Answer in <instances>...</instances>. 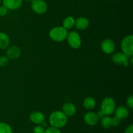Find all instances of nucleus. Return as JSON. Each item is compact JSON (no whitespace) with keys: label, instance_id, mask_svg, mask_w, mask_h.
Returning a JSON list of instances; mask_svg holds the SVG:
<instances>
[{"label":"nucleus","instance_id":"nucleus-26","mask_svg":"<svg viewBox=\"0 0 133 133\" xmlns=\"http://www.w3.org/2000/svg\"><path fill=\"white\" fill-rule=\"evenodd\" d=\"M127 105L129 109H132L133 108V96L132 95L129 96L127 99Z\"/></svg>","mask_w":133,"mask_h":133},{"label":"nucleus","instance_id":"nucleus-3","mask_svg":"<svg viewBox=\"0 0 133 133\" xmlns=\"http://www.w3.org/2000/svg\"><path fill=\"white\" fill-rule=\"evenodd\" d=\"M116 102L111 97H106L102 100L101 110L107 116H110L114 113L116 109Z\"/></svg>","mask_w":133,"mask_h":133},{"label":"nucleus","instance_id":"nucleus-28","mask_svg":"<svg viewBox=\"0 0 133 133\" xmlns=\"http://www.w3.org/2000/svg\"><path fill=\"white\" fill-rule=\"evenodd\" d=\"M97 116H98V118H99V119H100V118H102L103 117H104L105 116H106L105 114H104V112L101 110H99L98 112H97Z\"/></svg>","mask_w":133,"mask_h":133},{"label":"nucleus","instance_id":"nucleus-24","mask_svg":"<svg viewBox=\"0 0 133 133\" xmlns=\"http://www.w3.org/2000/svg\"><path fill=\"white\" fill-rule=\"evenodd\" d=\"M44 131H45V129L40 125L36 126L33 129V133H44Z\"/></svg>","mask_w":133,"mask_h":133},{"label":"nucleus","instance_id":"nucleus-29","mask_svg":"<svg viewBox=\"0 0 133 133\" xmlns=\"http://www.w3.org/2000/svg\"><path fill=\"white\" fill-rule=\"evenodd\" d=\"M25 1H26V2H31V1H32V0H24Z\"/></svg>","mask_w":133,"mask_h":133},{"label":"nucleus","instance_id":"nucleus-15","mask_svg":"<svg viewBox=\"0 0 133 133\" xmlns=\"http://www.w3.org/2000/svg\"><path fill=\"white\" fill-rule=\"evenodd\" d=\"M114 113L116 116L119 118L121 120L127 118L129 115V111L128 109L123 106H119L118 108H116Z\"/></svg>","mask_w":133,"mask_h":133},{"label":"nucleus","instance_id":"nucleus-27","mask_svg":"<svg viewBox=\"0 0 133 133\" xmlns=\"http://www.w3.org/2000/svg\"><path fill=\"white\" fill-rule=\"evenodd\" d=\"M125 133H133V125L132 124L129 125L128 127L126 128Z\"/></svg>","mask_w":133,"mask_h":133},{"label":"nucleus","instance_id":"nucleus-9","mask_svg":"<svg viewBox=\"0 0 133 133\" xmlns=\"http://www.w3.org/2000/svg\"><path fill=\"white\" fill-rule=\"evenodd\" d=\"M21 55V49L18 46L9 47L6 48V56L9 58V59L16 60L19 58Z\"/></svg>","mask_w":133,"mask_h":133},{"label":"nucleus","instance_id":"nucleus-18","mask_svg":"<svg viewBox=\"0 0 133 133\" xmlns=\"http://www.w3.org/2000/svg\"><path fill=\"white\" fill-rule=\"evenodd\" d=\"M75 19L72 16H68L65 18L62 22V27L66 29H71L75 25Z\"/></svg>","mask_w":133,"mask_h":133},{"label":"nucleus","instance_id":"nucleus-25","mask_svg":"<svg viewBox=\"0 0 133 133\" xmlns=\"http://www.w3.org/2000/svg\"><path fill=\"white\" fill-rule=\"evenodd\" d=\"M8 10H9V9L6 6H4V5L0 6V16L3 17L6 16L8 12Z\"/></svg>","mask_w":133,"mask_h":133},{"label":"nucleus","instance_id":"nucleus-12","mask_svg":"<svg viewBox=\"0 0 133 133\" xmlns=\"http://www.w3.org/2000/svg\"><path fill=\"white\" fill-rule=\"evenodd\" d=\"M62 111L66 116H72L77 112V108L74 103L70 102L66 103L63 105Z\"/></svg>","mask_w":133,"mask_h":133},{"label":"nucleus","instance_id":"nucleus-7","mask_svg":"<svg viewBox=\"0 0 133 133\" xmlns=\"http://www.w3.org/2000/svg\"><path fill=\"white\" fill-rule=\"evenodd\" d=\"M129 56H127L123 52H118V53H114L112 55L111 58L114 63L118 65H123L127 67L129 65Z\"/></svg>","mask_w":133,"mask_h":133},{"label":"nucleus","instance_id":"nucleus-20","mask_svg":"<svg viewBox=\"0 0 133 133\" xmlns=\"http://www.w3.org/2000/svg\"><path fill=\"white\" fill-rule=\"evenodd\" d=\"M0 133H12L11 127L5 122L0 123Z\"/></svg>","mask_w":133,"mask_h":133},{"label":"nucleus","instance_id":"nucleus-4","mask_svg":"<svg viewBox=\"0 0 133 133\" xmlns=\"http://www.w3.org/2000/svg\"><path fill=\"white\" fill-rule=\"evenodd\" d=\"M121 48L123 53L129 57L133 55V36L132 35H127L122 40L121 43Z\"/></svg>","mask_w":133,"mask_h":133},{"label":"nucleus","instance_id":"nucleus-5","mask_svg":"<svg viewBox=\"0 0 133 133\" xmlns=\"http://www.w3.org/2000/svg\"><path fill=\"white\" fill-rule=\"evenodd\" d=\"M66 39L69 45L73 49H78L81 45V38L79 34L76 31H71L69 32Z\"/></svg>","mask_w":133,"mask_h":133},{"label":"nucleus","instance_id":"nucleus-17","mask_svg":"<svg viewBox=\"0 0 133 133\" xmlns=\"http://www.w3.org/2000/svg\"><path fill=\"white\" fill-rule=\"evenodd\" d=\"M96 100L92 97H87L83 101V107L87 110H92L96 107Z\"/></svg>","mask_w":133,"mask_h":133},{"label":"nucleus","instance_id":"nucleus-8","mask_svg":"<svg viewBox=\"0 0 133 133\" xmlns=\"http://www.w3.org/2000/svg\"><path fill=\"white\" fill-rule=\"evenodd\" d=\"M101 48L102 51L105 54H112L115 51L116 45L111 39L107 38L101 42Z\"/></svg>","mask_w":133,"mask_h":133},{"label":"nucleus","instance_id":"nucleus-2","mask_svg":"<svg viewBox=\"0 0 133 133\" xmlns=\"http://www.w3.org/2000/svg\"><path fill=\"white\" fill-rule=\"evenodd\" d=\"M68 30L66 29L64 27L57 26L52 28L50 30L49 33V36L50 38L53 41L57 42H61L65 40L67 38Z\"/></svg>","mask_w":133,"mask_h":133},{"label":"nucleus","instance_id":"nucleus-14","mask_svg":"<svg viewBox=\"0 0 133 133\" xmlns=\"http://www.w3.org/2000/svg\"><path fill=\"white\" fill-rule=\"evenodd\" d=\"M90 22L88 18L85 17H79L75 20V28L79 31H83L87 29L89 26Z\"/></svg>","mask_w":133,"mask_h":133},{"label":"nucleus","instance_id":"nucleus-19","mask_svg":"<svg viewBox=\"0 0 133 133\" xmlns=\"http://www.w3.org/2000/svg\"><path fill=\"white\" fill-rule=\"evenodd\" d=\"M101 125L105 129H109L112 127V118L109 116H105L101 118Z\"/></svg>","mask_w":133,"mask_h":133},{"label":"nucleus","instance_id":"nucleus-31","mask_svg":"<svg viewBox=\"0 0 133 133\" xmlns=\"http://www.w3.org/2000/svg\"><path fill=\"white\" fill-rule=\"evenodd\" d=\"M0 4H1V0H0Z\"/></svg>","mask_w":133,"mask_h":133},{"label":"nucleus","instance_id":"nucleus-30","mask_svg":"<svg viewBox=\"0 0 133 133\" xmlns=\"http://www.w3.org/2000/svg\"><path fill=\"white\" fill-rule=\"evenodd\" d=\"M110 1H116V0H110Z\"/></svg>","mask_w":133,"mask_h":133},{"label":"nucleus","instance_id":"nucleus-11","mask_svg":"<svg viewBox=\"0 0 133 133\" xmlns=\"http://www.w3.org/2000/svg\"><path fill=\"white\" fill-rule=\"evenodd\" d=\"M29 119L33 123L37 125H41L45 122V116L42 112L39 111H35L31 113L29 115Z\"/></svg>","mask_w":133,"mask_h":133},{"label":"nucleus","instance_id":"nucleus-16","mask_svg":"<svg viewBox=\"0 0 133 133\" xmlns=\"http://www.w3.org/2000/svg\"><path fill=\"white\" fill-rule=\"evenodd\" d=\"M10 45V38L6 33L0 32V49H5Z\"/></svg>","mask_w":133,"mask_h":133},{"label":"nucleus","instance_id":"nucleus-21","mask_svg":"<svg viewBox=\"0 0 133 133\" xmlns=\"http://www.w3.org/2000/svg\"><path fill=\"white\" fill-rule=\"evenodd\" d=\"M9 64V58L6 56H1L0 57V66L4 67Z\"/></svg>","mask_w":133,"mask_h":133},{"label":"nucleus","instance_id":"nucleus-22","mask_svg":"<svg viewBox=\"0 0 133 133\" xmlns=\"http://www.w3.org/2000/svg\"><path fill=\"white\" fill-rule=\"evenodd\" d=\"M44 133H62L61 131H60L59 129L55 128L51 126L50 127H48V129L45 130Z\"/></svg>","mask_w":133,"mask_h":133},{"label":"nucleus","instance_id":"nucleus-13","mask_svg":"<svg viewBox=\"0 0 133 133\" xmlns=\"http://www.w3.org/2000/svg\"><path fill=\"white\" fill-rule=\"evenodd\" d=\"M23 0H3V4L9 10H17L22 5Z\"/></svg>","mask_w":133,"mask_h":133},{"label":"nucleus","instance_id":"nucleus-10","mask_svg":"<svg viewBox=\"0 0 133 133\" xmlns=\"http://www.w3.org/2000/svg\"><path fill=\"white\" fill-rule=\"evenodd\" d=\"M99 118L97 116V114L94 112H88L86 113L84 116V122L88 125H96L99 122Z\"/></svg>","mask_w":133,"mask_h":133},{"label":"nucleus","instance_id":"nucleus-6","mask_svg":"<svg viewBox=\"0 0 133 133\" xmlns=\"http://www.w3.org/2000/svg\"><path fill=\"white\" fill-rule=\"evenodd\" d=\"M31 9L37 14H44L48 10V5L44 0H32Z\"/></svg>","mask_w":133,"mask_h":133},{"label":"nucleus","instance_id":"nucleus-23","mask_svg":"<svg viewBox=\"0 0 133 133\" xmlns=\"http://www.w3.org/2000/svg\"><path fill=\"white\" fill-rule=\"evenodd\" d=\"M121 119L115 116L112 118V125L114 127H118L121 123Z\"/></svg>","mask_w":133,"mask_h":133},{"label":"nucleus","instance_id":"nucleus-1","mask_svg":"<svg viewBox=\"0 0 133 133\" xmlns=\"http://www.w3.org/2000/svg\"><path fill=\"white\" fill-rule=\"evenodd\" d=\"M49 124L51 127L61 129L64 127L68 122V116L62 111L56 110L50 114L49 118Z\"/></svg>","mask_w":133,"mask_h":133}]
</instances>
